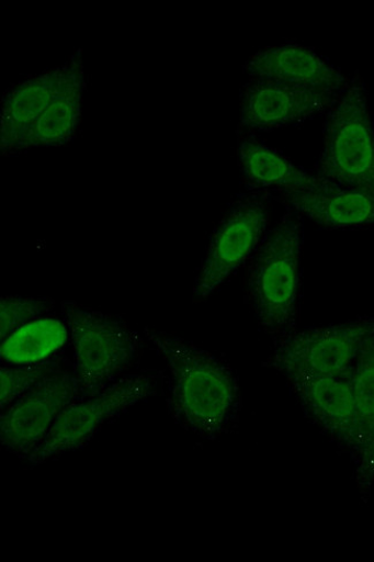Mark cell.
Segmentation results:
<instances>
[{
    "instance_id": "cell-1",
    "label": "cell",
    "mask_w": 374,
    "mask_h": 562,
    "mask_svg": "<svg viewBox=\"0 0 374 562\" xmlns=\"http://www.w3.org/2000/svg\"><path fill=\"white\" fill-rule=\"evenodd\" d=\"M145 333L171 372L169 404L178 424L205 439L227 432L240 407L231 369L193 342L149 327Z\"/></svg>"
},
{
    "instance_id": "cell-2",
    "label": "cell",
    "mask_w": 374,
    "mask_h": 562,
    "mask_svg": "<svg viewBox=\"0 0 374 562\" xmlns=\"http://www.w3.org/2000/svg\"><path fill=\"white\" fill-rule=\"evenodd\" d=\"M303 240L301 216L288 209L268 232L250 270L248 291L256 316L277 338L291 334L296 319Z\"/></svg>"
},
{
    "instance_id": "cell-3",
    "label": "cell",
    "mask_w": 374,
    "mask_h": 562,
    "mask_svg": "<svg viewBox=\"0 0 374 562\" xmlns=\"http://www.w3.org/2000/svg\"><path fill=\"white\" fill-rule=\"evenodd\" d=\"M316 176L374 196V125L361 77L349 79L327 111Z\"/></svg>"
},
{
    "instance_id": "cell-4",
    "label": "cell",
    "mask_w": 374,
    "mask_h": 562,
    "mask_svg": "<svg viewBox=\"0 0 374 562\" xmlns=\"http://www.w3.org/2000/svg\"><path fill=\"white\" fill-rule=\"evenodd\" d=\"M63 308L73 345L81 397L97 395L134 360L139 337L122 319L71 302L64 303Z\"/></svg>"
},
{
    "instance_id": "cell-5",
    "label": "cell",
    "mask_w": 374,
    "mask_h": 562,
    "mask_svg": "<svg viewBox=\"0 0 374 562\" xmlns=\"http://www.w3.org/2000/svg\"><path fill=\"white\" fill-rule=\"evenodd\" d=\"M373 334V317L291 333L277 338L270 366L285 378H341Z\"/></svg>"
},
{
    "instance_id": "cell-6",
    "label": "cell",
    "mask_w": 374,
    "mask_h": 562,
    "mask_svg": "<svg viewBox=\"0 0 374 562\" xmlns=\"http://www.w3.org/2000/svg\"><path fill=\"white\" fill-rule=\"evenodd\" d=\"M156 393V380L149 374H131L105 390L68 405L50 432L27 459L39 464L86 447L101 428Z\"/></svg>"
},
{
    "instance_id": "cell-7",
    "label": "cell",
    "mask_w": 374,
    "mask_h": 562,
    "mask_svg": "<svg viewBox=\"0 0 374 562\" xmlns=\"http://www.w3.org/2000/svg\"><path fill=\"white\" fill-rule=\"evenodd\" d=\"M268 193L240 198L213 233L197 274L194 294L206 299L240 269L267 237L270 220Z\"/></svg>"
},
{
    "instance_id": "cell-8",
    "label": "cell",
    "mask_w": 374,
    "mask_h": 562,
    "mask_svg": "<svg viewBox=\"0 0 374 562\" xmlns=\"http://www.w3.org/2000/svg\"><path fill=\"white\" fill-rule=\"evenodd\" d=\"M80 397L76 374L58 371L3 411L0 441L9 452L29 459L49 435L61 412Z\"/></svg>"
},
{
    "instance_id": "cell-9",
    "label": "cell",
    "mask_w": 374,
    "mask_h": 562,
    "mask_svg": "<svg viewBox=\"0 0 374 562\" xmlns=\"http://www.w3.org/2000/svg\"><path fill=\"white\" fill-rule=\"evenodd\" d=\"M349 372L341 378L286 379L304 413L354 460L359 447V418Z\"/></svg>"
},
{
    "instance_id": "cell-10",
    "label": "cell",
    "mask_w": 374,
    "mask_h": 562,
    "mask_svg": "<svg viewBox=\"0 0 374 562\" xmlns=\"http://www.w3.org/2000/svg\"><path fill=\"white\" fill-rule=\"evenodd\" d=\"M339 93L251 80L245 86L241 126L274 130L298 124L327 112Z\"/></svg>"
},
{
    "instance_id": "cell-11",
    "label": "cell",
    "mask_w": 374,
    "mask_h": 562,
    "mask_svg": "<svg viewBox=\"0 0 374 562\" xmlns=\"http://www.w3.org/2000/svg\"><path fill=\"white\" fill-rule=\"evenodd\" d=\"M251 80L340 93L349 79L329 60L298 43L270 46L245 65Z\"/></svg>"
},
{
    "instance_id": "cell-12",
    "label": "cell",
    "mask_w": 374,
    "mask_h": 562,
    "mask_svg": "<svg viewBox=\"0 0 374 562\" xmlns=\"http://www.w3.org/2000/svg\"><path fill=\"white\" fill-rule=\"evenodd\" d=\"M73 67V56L61 66L23 81L11 89L0 112V149L10 154L18 149L39 116L50 106Z\"/></svg>"
},
{
    "instance_id": "cell-13",
    "label": "cell",
    "mask_w": 374,
    "mask_h": 562,
    "mask_svg": "<svg viewBox=\"0 0 374 562\" xmlns=\"http://www.w3.org/2000/svg\"><path fill=\"white\" fill-rule=\"evenodd\" d=\"M283 201L301 217L326 228L374 226V196L335 182L318 192L283 193Z\"/></svg>"
},
{
    "instance_id": "cell-14",
    "label": "cell",
    "mask_w": 374,
    "mask_h": 562,
    "mask_svg": "<svg viewBox=\"0 0 374 562\" xmlns=\"http://www.w3.org/2000/svg\"><path fill=\"white\" fill-rule=\"evenodd\" d=\"M86 88L81 50L73 55V67L48 109L22 138L16 151L60 147L77 136Z\"/></svg>"
},
{
    "instance_id": "cell-15",
    "label": "cell",
    "mask_w": 374,
    "mask_h": 562,
    "mask_svg": "<svg viewBox=\"0 0 374 562\" xmlns=\"http://www.w3.org/2000/svg\"><path fill=\"white\" fill-rule=\"evenodd\" d=\"M238 157L246 179L259 189L307 193L325 190L332 183L298 168L283 154L253 137L241 140Z\"/></svg>"
},
{
    "instance_id": "cell-16",
    "label": "cell",
    "mask_w": 374,
    "mask_h": 562,
    "mask_svg": "<svg viewBox=\"0 0 374 562\" xmlns=\"http://www.w3.org/2000/svg\"><path fill=\"white\" fill-rule=\"evenodd\" d=\"M359 418V447L354 458L355 480L364 504L374 487V334L365 341L349 372Z\"/></svg>"
},
{
    "instance_id": "cell-17",
    "label": "cell",
    "mask_w": 374,
    "mask_h": 562,
    "mask_svg": "<svg viewBox=\"0 0 374 562\" xmlns=\"http://www.w3.org/2000/svg\"><path fill=\"white\" fill-rule=\"evenodd\" d=\"M66 322L41 317L15 330L0 344V358L11 366L49 361L68 341Z\"/></svg>"
},
{
    "instance_id": "cell-18",
    "label": "cell",
    "mask_w": 374,
    "mask_h": 562,
    "mask_svg": "<svg viewBox=\"0 0 374 562\" xmlns=\"http://www.w3.org/2000/svg\"><path fill=\"white\" fill-rule=\"evenodd\" d=\"M60 371L55 360L37 364L3 367L0 369V408L4 411L20 396Z\"/></svg>"
},
{
    "instance_id": "cell-19",
    "label": "cell",
    "mask_w": 374,
    "mask_h": 562,
    "mask_svg": "<svg viewBox=\"0 0 374 562\" xmlns=\"http://www.w3.org/2000/svg\"><path fill=\"white\" fill-rule=\"evenodd\" d=\"M53 310L46 299L7 296L0 300V340L7 339L19 327L43 317Z\"/></svg>"
}]
</instances>
